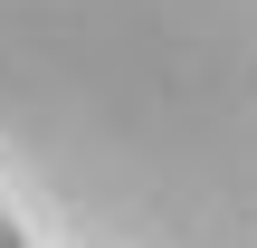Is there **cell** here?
I'll list each match as a JSON object with an SVG mask.
<instances>
[{
    "label": "cell",
    "mask_w": 257,
    "mask_h": 248,
    "mask_svg": "<svg viewBox=\"0 0 257 248\" xmlns=\"http://www.w3.org/2000/svg\"><path fill=\"white\" fill-rule=\"evenodd\" d=\"M0 248H19V229H10V220H0Z\"/></svg>",
    "instance_id": "6da1fadb"
}]
</instances>
